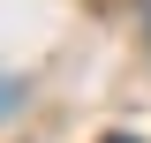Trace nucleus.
Returning a JSON list of instances; mask_svg holds the SVG:
<instances>
[{
  "mask_svg": "<svg viewBox=\"0 0 151 143\" xmlns=\"http://www.w3.org/2000/svg\"><path fill=\"white\" fill-rule=\"evenodd\" d=\"M144 38H151V0H144Z\"/></svg>",
  "mask_w": 151,
  "mask_h": 143,
  "instance_id": "nucleus-1",
  "label": "nucleus"
},
{
  "mask_svg": "<svg viewBox=\"0 0 151 143\" xmlns=\"http://www.w3.org/2000/svg\"><path fill=\"white\" fill-rule=\"evenodd\" d=\"M0 113H8V83H0Z\"/></svg>",
  "mask_w": 151,
  "mask_h": 143,
  "instance_id": "nucleus-2",
  "label": "nucleus"
},
{
  "mask_svg": "<svg viewBox=\"0 0 151 143\" xmlns=\"http://www.w3.org/2000/svg\"><path fill=\"white\" fill-rule=\"evenodd\" d=\"M106 143H136V136H106Z\"/></svg>",
  "mask_w": 151,
  "mask_h": 143,
  "instance_id": "nucleus-3",
  "label": "nucleus"
}]
</instances>
